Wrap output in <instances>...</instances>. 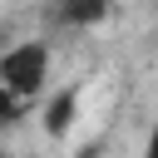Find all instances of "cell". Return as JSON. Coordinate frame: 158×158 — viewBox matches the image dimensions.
<instances>
[{
	"label": "cell",
	"mask_w": 158,
	"mask_h": 158,
	"mask_svg": "<svg viewBox=\"0 0 158 158\" xmlns=\"http://www.w3.org/2000/svg\"><path fill=\"white\" fill-rule=\"evenodd\" d=\"M44 79H49V44L44 40H20V44L0 49V89L10 99H20L30 109L44 94Z\"/></svg>",
	"instance_id": "cell-1"
},
{
	"label": "cell",
	"mask_w": 158,
	"mask_h": 158,
	"mask_svg": "<svg viewBox=\"0 0 158 158\" xmlns=\"http://www.w3.org/2000/svg\"><path fill=\"white\" fill-rule=\"evenodd\" d=\"M74 118H79V84H69V89L49 94V104H44V128H49L54 138H64Z\"/></svg>",
	"instance_id": "cell-2"
},
{
	"label": "cell",
	"mask_w": 158,
	"mask_h": 158,
	"mask_svg": "<svg viewBox=\"0 0 158 158\" xmlns=\"http://www.w3.org/2000/svg\"><path fill=\"white\" fill-rule=\"evenodd\" d=\"M49 10H54L59 25H69V30H89V25H99V20L109 15V0H54Z\"/></svg>",
	"instance_id": "cell-3"
},
{
	"label": "cell",
	"mask_w": 158,
	"mask_h": 158,
	"mask_svg": "<svg viewBox=\"0 0 158 158\" xmlns=\"http://www.w3.org/2000/svg\"><path fill=\"white\" fill-rule=\"evenodd\" d=\"M20 118H25V104L0 89V128H10V123H20Z\"/></svg>",
	"instance_id": "cell-4"
},
{
	"label": "cell",
	"mask_w": 158,
	"mask_h": 158,
	"mask_svg": "<svg viewBox=\"0 0 158 158\" xmlns=\"http://www.w3.org/2000/svg\"><path fill=\"white\" fill-rule=\"evenodd\" d=\"M143 158H158V118H153V128H148V143H143Z\"/></svg>",
	"instance_id": "cell-5"
}]
</instances>
